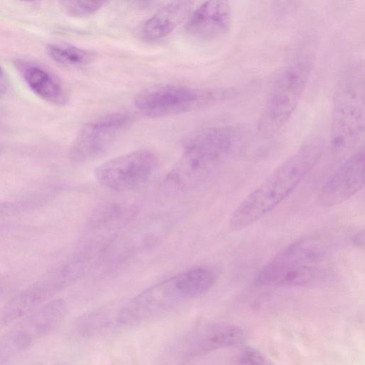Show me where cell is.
Wrapping results in <instances>:
<instances>
[{"label": "cell", "mask_w": 365, "mask_h": 365, "mask_svg": "<svg viewBox=\"0 0 365 365\" xmlns=\"http://www.w3.org/2000/svg\"><path fill=\"white\" fill-rule=\"evenodd\" d=\"M9 87V81L6 73L0 66V98L6 92Z\"/></svg>", "instance_id": "21"}, {"label": "cell", "mask_w": 365, "mask_h": 365, "mask_svg": "<svg viewBox=\"0 0 365 365\" xmlns=\"http://www.w3.org/2000/svg\"><path fill=\"white\" fill-rule=\"evenodd\" d=\"M324 143L307 140L237 205L229 227L240 231L252 225L283 202L319 163Z\"/></svg>", "instance_id": "1"}, {"label": "cell", "mask_w": 365, "mask_h": 365, "mask_svg": "<svg viewBox=\"0 0 365 365\" xmlns=\"http://www.w3.org/2000/svg\"><path fill=\"white\" fill-rule=\"evenodd\" d=\"M131 121V117L122 112L104 114L88 121L71 144L68 152L70 160L83 163L99 158L127 130Z\"/></svg>", "instance_id": "9"}, {"label": "cell", "mask_w": 365, "mask_h": 365, "mask_svg": "<svg viewBox=\"0 0 365 365\" xmlns=\"http://www.w3.org/2000/svg\"><path fill=\"white\" fill-rule=\"evenodd\" d=\"M236 365H274L260 351L246 347L240 353Z\"/></svg>", "instance_id": "19"}, {"label": "cell", "mask_w": 365, "mask_h": 365, "mask_svg": "<svg viewBox=\"0 0 365 365\" xmlns=\"http://www.w3.org/2000/svg\"><path fill=\"white\" fill-rule=\"evenodd\" d=\"M192 2L178 1L168 3L148 18L140 29L141 37L150 42L170 35L191 13Z\"/></svg>", "instance_id": "14"}, {"label": "cell", "mask_w": 365, "mask_h": 365, "mask_svg": "<svg viewBox=\"0 0 365 365\" xmlns=\"http://www.w3.org/2000/svg\"><path fill=\"white\" fill-rule=\"evenodd\" d=\"M21 205L14 202H0V228L19 212Z\"/></svg>", "instance_id": "20"}, {"label": "cell", "mask_w": 365, "mask_h": 365, "mask_svg": "<svg viewBox=\"0 0 365 365\" xmlns=\"http://www.w3.org/2000/svg\"><path fill=\"white\" fill-rule=\"evenodd\" d=\"M136 213L134 205L125 201L111 200L96 209L91 224L97 230H114L128 224Z\"/></svg>", "instance_id": "16"}, {"label": "cell", "mask_w": 365, "mask_h": 365, "mask_svg": "<svg viewBox=\"0 0 365 365\" xmlns=\"http://www.w3.org/2000/svg\"><path fill=\"white\" fill-rule=\"evenodd\" d=\"M331 252L321 236L294 242L265 264L255 277L260 287H289L307 285L322 274V264Z\"/></svg>", "instance_id": "4"}, {"label": "cell", "mask_w": 365, "mask_h": 365, "mask_svg": "<svg viewBox=\"0 0 365 365\" xmlns=\"http://www.w3.org/2000/svg\"><path fill=\"white\" fill-rule=\"evenodd\" d=\"M240 128L215 125L197 130L184 140L178 160L166 175V191L182 192L203 184L228 160L243 138Z\"/></svg>", "instance_id": "2"}, {"label": "cell", "mask_w": 365, "mask_h": 365, "mask_svg": "<svg viewBox=\"0 0 365 365\" xmlns=\"http://www.w3.org/2000/svg\"><path fill=\"white\" fill-rule=\"evenodd\" d=\"M47 53L56 63L66 67L81 68L90 63L94 54L88 50L68 43H51Z\"/></svg>", "instance_id": "17"}, {"label": "cell", "mask_w": 365, "mask_h": 365, "mask_svg": "<svg viewBox=\"0 0 365 365\" xmlns=\"http://www.w3.org/2000/svg\"><path fill=\"white\" fill-rule=\"evenodd\" d=\"M61 3L64 9L74 16L92 15L108 4L105 1H65Z\"/></svg>", "instance_id": "18"}, {"label": "cell", "mask_w": 365, "mask_h": 365, "mask_svg": "<svg viewBox=\"0 0 365 365\" xmlns=\"http://www.w3.org/2000/svg\"><path fill=\"white\" fill-rule=\"evenodd\" d=\"M199 297L193 272L190 268L145 289L120 310L118 322L134 325L153 319L180 302Z\"/></svg>", "instance_id": "6"}, {"label": "cell", "mask_w": 365, "mask_h": 365, "mask_svg": "<svg viewBox=\"0 0 365 365\" xmlns=\"http://www.w3.org/2000/svg\"><path fill=\"white\" fill-rule=\"evenodd\" d=\"M312 63L299 60L287 66L272 85L257 120V131L269 139L281 131L295 112L308 83Z\"/></svg>", "instance_id": "5"}, {"label": "cell", "mask_w": 365, "mask_h": 365, "mask_svg": "<svg viewBox=\"0 0 365 365\" xmlns=\"http://www.w3.org/2000/svg\"><path fill=\"white\" fill-rule=\"evenodd\" d=\"M158 166L156 155L147 149L133 150L100 165L95 171L96 181L106 189L115 192L135 190L146 183Z\"/></svg>", "instance_id": "8"}, {"label": "cell", "mask_w": 365, "mask_h": 365, "mask_svg": "<svg viewBox=\"0 0 365 365\" xmlns=\"http://www.w3.org/2000/svg\"><path fill=\"white\" fill-rule=\"evenodd\" d=\"M352 242L359 247H363L364 242V231L358 232L354 235H353Z\"/></svg>", "instance_id": "22"}, {"label": "cell", "mask_w": 365, "mask_h": 365, "mask_svg": "<svg viewBox=\"0 0 365 365\" xmlns=\"http://www.w3.org/2000/svg\"><path fill=\"white\" fill-rule=\"evenodd\" d=\"M364 150L359 148L336 169L322 185L318 202L326 207L339 205L355 195L364 185Z\"/></svg>", "instance_id": "11"}, {"label": "cell", "mask_w": 365, "mask_h": 365, "mask_svg": "<svg viewBox=\"0 0 365 365\" xmlns=\"http://www.w3.org/2000/svg\"><path fill=\"white\" fill-rule=\"evenodd\" d=\"M232 93L228 89L197 90L180 85L163 84L139 93L134 105L144 115L158 118L221 101L232 96Z\"/></svg>", "instance_id": "7"}, {"label": "cell", "mask_w": 365, "mask_h": 365, "mask_svg": "<svg viewBox=\"0 0 365 365\" xmlns=\"http://www.w3.org/2000/svg\"><path fill=\"white\" fill-rule=\"evenodd\" d=\"M232 12L227 1H207L200 4L188 16L185 34L197 42L219 39L229 33Z\"/></svg>", "instance_id": "12"}, {"label": "cell", "mask_w": 365, "mask_h": 365, "mask_svg": "<svg viewBox=\"0 0 365 365\" xmlns=\"http://www.w3.org/2000/svg\"><path fill=\"white\" fill-rule=\"evenodd\" d=\"M64 319L61 307L48 302L23 317L0 344V365L15 354L29 347L36 340L56 329Z\"/></svg>", "instance_id": "10"}, {"label": "cell", "mask_w": 365, "mask_h": 365, "mask_svg": "<svg viewBox=\"0 0 365 365\" xmlns=\"http://www.w3.org/2000/svg\"><path fill=\"white\" fill-rule=\"evenodd\" d=\"M364 98V66L363 61H356L343 71L334 91L330 128V144L334 155H346L362 138Z\"/></svg>", "instance_id": "3"}, {"label": "cell", "mask_w": 365, "mask_h": 365, "mask_svg": "<svg viewBox=\"0 0 365 365\" xmlns=\"http://www.w3.org/2000/svg\"><path fill=\"white\" fill-rule=\"evenodd\" d=\"M14 64L25 83L38 97L55 105L67 103L66 91L54 74L38 64L24 59H16Z\"/></svg>", "instance_id": "13"}, {"label": "cell", "mask_w": 365, "mask_h": 365, "mask_svg": "<svg viewBox=\"0 0 365 365\" xmlns=\"http://www.w3.org/2000/svg\"><path fill=\"white\" fill-rule=\"evenodd\" d=\"M245 341V332L239 327L217 323L205 327L192 336L189 349L191 354H200L221 348L239 346Z\"/></svg>", "instance_id": "15"}]
</instances>
